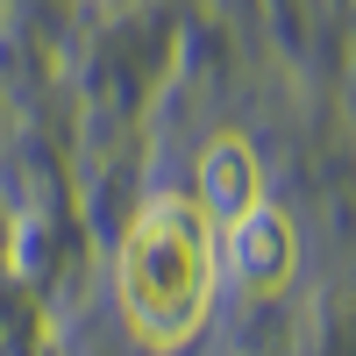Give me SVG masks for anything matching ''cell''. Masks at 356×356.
Segmentation results:
<instances>
[{"mask_svg":"<svg viewBox=\"0 0 356 356\" xmlns=\"http://www.w3.org/2000/svg\"><path fill=\"white\" fill-rule=\"evenodd\" d=\"M214 264H228V278L243 300H271V292L292 285V264H300V250H292V221L278 214V207H250V214H235L221 228L214 243Z\"/></svg>","mask_w":356,"mask_h":356,"instance_id":"2","label":"cell"},{"mask_svg":"<svg viewBox=\"0 0 356 356\" xmlns=\"http://www.w3.org/2000/svg\"><path fill=\"white\" fill-rule=\"evenodd\" d=\"M264 200V164L243 136H214L207 143V157H200V214L228 228L235 214H250V207Z\"/></svg>","mask_w":356,"mask_h":356,"instance_id":"3","label":"cell"},{"mask_svg":"<svg viewBox=\"0 0 356 356\" xmlns=\"http://www.w3.org/2000/svg\"><path fill=\"white\" fill-rule=\"evenodd\" d=\"M129 335L143 349H186L214 307V221L200 200H150L114 257Z\"/></svg>","mask_w":356,"mask_h":356,"instance_id":"1","label":"cell"}]
</instances>
